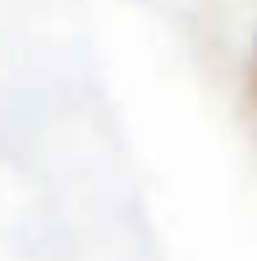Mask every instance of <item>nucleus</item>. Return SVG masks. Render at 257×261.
I'll return each mask as SVG.
<instances>
[]
</instances>
